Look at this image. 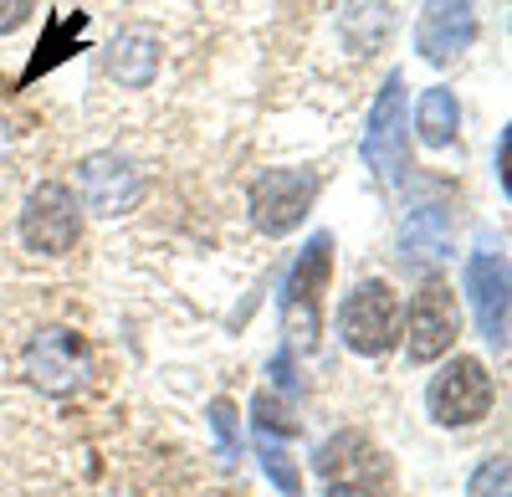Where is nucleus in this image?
Wrapping results in <instances>:
<instances>
[{"instance_id":"f257e3e1","label":"nucleus","mask_w":512,"mask_h":497,"mask_svg":"<svg viewBox=\"0 0 512 497\" xmlns=\"http://www.w3.org/2000/svg\"><path fill=\"white\" fill-rule=\"evenodd\" d=\"M400 323H405V303L384 277L359 282L354 293L338 303V339H344L354 354L379 359L400 344Z\"/></svg>"},{"instance_id":"f03ea898","label":"nucleus","mask_w":512,"mask_h":497,"mask_svg":"<svg viewBox=\"0 0 512 497\" xmlns=\"http://www.w3.org/2000/svg\"><path fill=\"white\" fill-rule=\"evenodd\" d=\"M410 108H405V77L390 72L384 88L369 108V129H364V159L369 170L384 185H400L405 180V164H410Z\"/></svg>"},{"instance_id":"7ed1b4c3","label":"nucleus","mask_w":512,"mask_h":497,"mask_svg":"<svg viewBox=\"0 0 512 497\" xmlns=\"http://www.w3.org/2000/svg\"><path fill=\"white\" fill-rule=\"evenodd\" d=\"M492 375H487V364L472 359V354H456L441 375L425 385V410L441 421V426H477L492 416Z\"/></svg>"},{"instance_id":"20e7f679","label":"nucleus","mask_w":512,"mask_h":497,"mask_svg":"<svg viewBox=\"0 0 512 497\" xmlns=\"http://www.w3.org/2000/svg\"><path fill=\"white\" fill-rule=\"evenodd\" d=\"M82 236V200L57 185V180H41L26 205H21V241L26 252H41V257H67Z\"/></svg>"},{"instance_id":"39448f33","label":"nucleus","mask_w":512,"mask_h":497,"mask_svg":"<svg viewBox=\"0 0 512 497\" xmlns=\"http://www.w3.org/2000/svg\"><path fill=\"white\" fill-rule=\"evenodd\" d=\"M318 190V170H262L251 185V226L262 236H287L292 226H303Z\"/></svg>"},{"instance_id":"423d86ee","label":"nucleus","mask_w":512,"mask_h":497,"mask_svg":"<svg viewBox=\"0 0 512 497\" xmlns=\"http://www.w3.org/2000/svg\"><path fill=\"white\" fill-rule=\"evenodd\" d=\"M93 375V354L82 344V334L72 328H41L26 349V380L41 390V395H77Z\"/></svg>"},{"instance_id":"0eeeda50","label":"nucleus","mask_w":512,"mask_h":497,"mask_svg":"<svg viewBox=\"0 0 512 497\" xmlns=\"http://www.w3.org/2000/svg\"><path fill=\"white\" fill-rule=\"evenodd\" d=\"M456 334H461V313H456L451 287L425 282L420 293H415V303H410V313H405V323H400V339H405L410 359H415V364L441 359V354L456 344Z\"/></svg>"},{"instance_id":"6e6552de","label":"nucleus","mask_w":512,"mask_h":497,"mask_svg":"<svg viewBox=\"0 0 512 497\" xmlns=\"http://www.w3.org/2000/svg\"><path fill=\"white\" fill-rule=\"evenodd\" d=\"M77 185H82V205H88V211H98V216L134 211L139 195H144L139 170H134L123 154H88V159L77 164Z\"/></svg>"},{"instance_id":"1a4fd4ad","label":"nucleus","mask_w":512,"mask_h":497,"mask_svg":"<svg viewBox=\"0 0 512 497\" xmlns=\"http://www.w3.org/2000/svg\"><path fill=\"white\" fill-rule=\"evenodd\" d=\"M477 41V0H425L420 26H415V47L425 62H451Z\"/></svg>"},{"instance_id":"9d476101","label":"nucleus","mask_w":512,"mask_h":497,"mask_svg":"<svg viewBox=\"0 0 512 497\" xmlns=\"http://www.w3.org/2000/svg\"><path fill=\"white\" fill-rule=\"evenodd\" d=\"M318 472L328 487H354V492H374L384 487V477H390V467H384V457L374 451L369 436L359 431H338L333 441L318 446Z\"/></svg>"},{"instance_id":"9b49d317","label":"nucleus","mask_w":512,"mask_h":497,"mask_svg":"<svg viewBox=\"0 0 512 497\" xmlns=\"http://www.w3.org/2000/svg\"><path fill=\"white\" fill-rule=\"evenodd\" d=\"M466 298H472L482 339L492 349H507V257L477 252L466 262Z\"/></svg>"},{"instance_id":"f8f14e48","label":"nucleus","mask_w":512,"mask_h":497,"mask_svg":"<svg viewBox=\"0 0 512 497\" xmlns=\"http://www.w3.org/2000/svg\"><path fill=\"white\" fill-rule=\"evenodd\" d=\"M328 272H333V236L318 231V236H308V246L297 252V262H292V272L282 282V313L303 308L308 334L318 328V293L328 287Z\"/></svg>"},{"instance_id":"ddd939ff","label":"nucleus","mask_w":512,"mask_h":497,"mask_svg":"<svg viewBox=\"0 0 512 497\" xmlns=\"http://www.w3.org/2000/svg\"><path fill=\"white\" fill-rule=\"evenodd\" d=\"M451 257V216L441 205H415L400 226V262L410 272H431Z\"/></svg>"},{"instance_id":"4468645a","label":"nucleus","mask_w":512,"mask_h":497,"mask_svg":"<svg viewBox=\"0 0 512 497\" xmlns=\"http://www.w3.org/2000/svg\"><path fill=\"white\" fill-rule=\"evenodd\" d=\"M103 72L113 82H123V88H149L154 72H159V36L149 26L118 31L103 47Z\"/></svg>"},{"instance_id":"2eb2a0df","label":"nucleus","mask_w":512,"mask_h":497,"mask_svg":"<svg viewBox=\"0 0 512 497\" xmlns=\"http://www.w3.org/2000/svg\"><path fill=\"white\" fill-rule=\"evenodd\" d=\"M415 129L431 149H446L456 139V98L451 88H425L420 103H415Z\"/></svg>"},{"instance_id":"dca6fc26","label":"nucleus","mask_w":512,"mask_h":497,"mask_svg":"<svg viewBox=\"0 0 512 497\" xmlns=\"http://www.w3.org/2000/svg\"><path fill=\"white\" fill-rule=\"evenodd\" d=\"M256 462H262L267 482L282 492V497H303V472H297V462L287 457V446L277 436H256Z\"/></svg>"},{"instance_id":"f3484780","label":"nucleus","mask_w":512,"mask_h":497,"mask_svg":"<svg viewBox=\"0 0 512 497\" xmlns=\"http://www.w3.org/2000/svg\"><path fill=\"white\" fill-rule=\"evenodd\" d=\"M251 426H256V436H297V421H292V410L277 400V395H251Z\"/></svg>"},{"instance_id":"a211bd4d","label":"nucleus","mask_w":512,"mask_h":497,"mask_svg":"<svg viewBox=\"0 0 512 497\" xmlns=\"http://www.w3.org/2000/svg\"><path fill=\"white\" fill-rule=\"evenodd\" d=\"M210 431H216V457L221 462H236V451H241V426H236V405L226 395L210 400Z\"/></svg>"},{"instance_id":"6ab92c4d","label":"nucleus","mask_w":512,"mask_h":497,"mask_svg":"<svg viewBox=\"0 0 512 497\" xmlns=\"http://www.w3.org/2000/svg\"><path fill=\"white\" fill-rule=\"evenodd\" d=\"M472 497H512V467H507L502 457L482 462V467L472 472Z\"/></svg>"},{"instance_id":"aec40b11","label":"nucleus","mask_w":512,"mask_h":497,"mask_svg":"<svg viewBox=\"0 0 512 497\" xmlns=\"http://www.w3.org/2000/svg\"><path fill=\"white\" fill-rule=\"evenodd\" d=\"M31 16H36V0H0V36L21 31Z\"/></svg>"},{"instance_id":"412c9836","label":"nucleus","mask_w":512,"mask_h":497,"mask_svg":"<svg viewBox=\"0 0 512 497\" xmlns=\"http://www.w3.org/2000/svg\"><path fill=\"white\" fill-rule=\"evenodd\" d=\"M497 185L507 190V129L497 134Z\"/></svg>"},{"instance_id":"4be33fe9","label":"nucleus","mask_w":512,"mask_h":497,"mask_svg":"<svg viewBox=\"0 0 512 497\" xmlns=\"http://www.w3.org/2000/svg\"><path fill=\"white\" fill-rule=\"evenodd\" d=\"M6 154H11V123H6V113H0V164H6Z\"/></svg>"},{"instance_id":"5701e85b","label":"nucleus","mask_w":512,"mask_h":497,"mask_svg":"<svg viewBox=\"0 0 512 497\" xmlns=\"http://www.w3.org/2000/svg\"><path fill=\"white\" fill-rule=\"evenodd\" d=\"M328 497H374V492H354V487H328Z\"/></svg>"}]
</instances>
